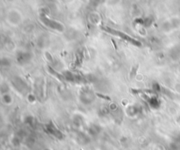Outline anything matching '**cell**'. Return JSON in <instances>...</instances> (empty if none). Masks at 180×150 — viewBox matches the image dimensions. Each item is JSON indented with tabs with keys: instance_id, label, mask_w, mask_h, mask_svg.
I'll use <instances>...</instances> for the list:
<instances>
[{
	"instance_id": "obj_1",
	"label": "cell",
	"mask_w": 180,
	"mask_h": 150,
	"mask_svg": "<svg viewBox=\"0 0 180 150\" xmlns=\"http://www.w3.org/2000/svg\"><path fill=\"white\" fill-rule=\"evenodd\" d=\"M105 30L106 32H108V33H110L112 34L116 35V36H119L120 38L121 39H123V40H127V41H129L131 43H133V44H135L136 46H141V44L135 39H133L132 37H130L129 35H127V34H124V33H122V32H120V31H117L114 30V29H111V28H105Z\"/></svg>"
},
{
	"instance_id": "obj_2",
	"label": "cell",
	"mask_w": 180,
	"mask_h": 150,
	"mask_svg": "<svg viewBox=\"0 0 180 150\" xmlns=\"http://www.w3.org/2000/svg\"><path fill=\"white\" fill-rule=\"evenodd\" d=\"M40 19H41V21L43 22V24L47 25V26L50 27V28H53V29H55V30L58 31L63 30V25H61L59 22L55 21V20H50L48 18H47L45 15L41 16Z\"/></svg>"
}]
</instances>
